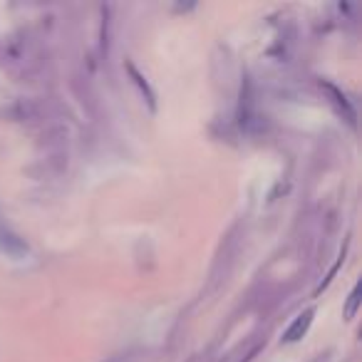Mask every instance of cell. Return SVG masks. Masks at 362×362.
<instances>
[{"instance_id":"cell-1","label":"cell","mask_w":362,"mask_h":362,"mask_svg":"<svg viewBox=\"0 0 362 362\" xmlns=\"http://www.w3.org/2000/svg\"><path fill=\"white\" fill-rule=\"evenodd\" d=\"M310 320H313V313H310V310L303 313V315L298 317V320L293 322L291 327H288V332H286V342H296V340H300V337L305 335L308 327H310Z\"/></svg>"},{"instance_id":"cell-2","label":"cell","mask_w":362,"mask_h":362,"mask_svg":"<svg viewBox=\"0 0 362 362\" xmlns=\"http://www.w3.org/2000/svg\"><path fill=\"white\" fill-rule=\"evenodd\" d=\"M127 70H129V75L134 77V82H136V85H139V90L144 92V97H146V102H149V107H151V110H154V107H156V105H154V92L149 90V85H146V82H144V77H141L139 72H136V67L132 65V62H129V65H127Z\"/></svg>"},{"instance_id":"cell-3","label":"cell","mask_w":362,"mask_h":362,"mask_svg":"<svg viewBox=\"0 0 362 362\" xmlns=\"http://www.w3.org/2000/svg\"><path fill=\"white\" fill-rule=\"evenodd\" d=\"M355 305H357V288L352 291V296H350V305H347V315H355Z\"/></svg>"}]
</instances>
